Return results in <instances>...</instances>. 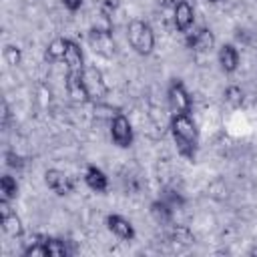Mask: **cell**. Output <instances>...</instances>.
Here are the masks:
<instances>
[{
  "label": "cell",
  "mask_w": 257,
  "mask_h": 257,
  "mask_svg": "<svg viewBox=\"0 0 257 257\" xmlns=\"http://www.w3.org/2000/svg\"><path fill=\"white\" fill-rule=\"evenodd\" d=\"M169 131H171V137L175 141L179 155L193 161L197 157V149H199V128H197L193 116L189 112L171 114Z\"/></svg>",
  "instance_id": "6da1fadb"
},
{
  "label": "cell",
  "mask_w": 257,
  "mask_h": 257,
  "mask_svg": "<svg viewBox=\"0 0 257 257\" xmlns=\"http://www.w3.org/2000/svg\"><path fill=\"white\" fill-rule=\"evenodd\" d=\"M24 257H70L74 255V247L68 239L62 237H48V235H36L34 241H30L24 251Z\"/></svg>",
  "instance_id": "7a4b0ae2"
},
{
  "label": "cell",
  "mask_w": 257,
  "mask_h": 257,
  "mask_svg": "<svg viewBox=\"0 0 257 257\" xmlns=\"http://www.w3.org/2000/svg\"><path fill=\"white\" fill-rule=\"evenodd\" d=\"M126 40H128L131 48L141 56H149L155 50V30L143 18L128 20V24H126Z\"/></svg>",
  "instance_id": "3957f363"
},
{
  "label": "cell",
  "mask_w": 257,
  "mask_h": 257,
  "mask_svg": "<svg viewBox=\"0 0 257 257\" xmlns=\"http://www.w3.org/2000/svg\"><path fill=\"white\" fill-rule=\"evenodd\" d=\"M167 102H169V108H171V114H177V112H189L193 110V98L187 90V86L181 82V80H171L169 88H167Z\"/></svg>",
  "instance_id": "277c9868"
},
{
  "label": "cell",
  "mask_w": 257,
  "mask_h": 257,
  "mask_svg": "<svg viewBox=\"0 0 257 257\" xmlns=\"http://www.w3.org/2000/svg\"><path fill=\"white\" fill-rule=\"evenodd\" d=\"M82 84L86 88V94L90 98V102L94 100H104L108 94V84L100 72V68L96 66H86L82 72Z\"/></svg>",
  "instance_id": "5b68a950"
},
{
  "label": "cell",
  "mask_w": 257,
  "mask_h": 257,
  "mask_svg": "<svg viewBox=\"0 0 257 257\" xmlns=\"http://www.w3.org/2000/svg\"><path fill=\"white\" fill-rule=\"evenodd\" d=\"M108 133H110V141H112L116 147L128 149V147L133 145L135 135H133V124H131V120H128L126 114H122V112L114 114V116L108 120Z\"/></svg>",
  "instance_id": "8992f818"
},
{
  "label": "cell",
  "mask_w": 257,
  "mask_h": 257,
  "mask_svg": "<svg viewBox=\"0 0 257 257\" xmlns=\"http://www.w3.org/2000/svg\"><path fill=\"white\" fill-rule=\"evenodd\" d=\"M88 44L90 48L104 56V58H110L116 50V44H114V38H112V32L108 28H90L88 32Z\"/></svg>",
  "instance_id": "52a82bcc"
},
{
  "label": "cell",
  "mask_w": 257,
  "mask_h": 257,
  "mask_svg": "<svg viewBox=\"0 0 257 257\" xmlns=\"http://www.w3.org/2000/svg\"><path fill=\"white\" fill-rule=\"evenodd\" d=\"M64 64H66V74H82L86 64H84V52L80 48V44L72 38H66V46H64V56H62Z\"/></svg>",
  "instance_id": "ba28073f"
},
{
  "label": "cell",
  "mask_w": 257,
  "mask_h": 257,
  "mask_svg": "<svg viewBox=\"0 0 257 257\" xmlns=\"http://www.w3.org/2000/svg\"><path fill=\"white\" fill-rule=\"evenodd\" d=\"M44 183H46V187L50 191H54L60 197L70 195L74 191V179L68 173L60 171V169H48L44 173Z\"/></svg>",
  "instance_id": "9c48e42d"
},
{
  "label": "cell",
  "mask_w": 257,
  "mask_h": 257,
  "mask_svg": "<svg viewBox=\"0 0 257 257\" xmlns=\"http://www.w3.org/2000/svg\"><path fill=\"white\" fill-rule=\"evenodd\" d=\"M187 48L193 52H209L215 46V34L211 28L201 26L193 32H187Z\"/></svg>",
  "instance_id": "30bf717a"
},
{
  "label": "cell",
  "mask_w": 257,
  "mask_h": 257,
  "mask_svg": "<svg viewBox=\"0 0 257 257\" xmlns=\"http://www.w3.org/2000/svg\"><path fill=\"white\" fill-rule=\"evenodd\" d=\"M0 219H2V231H4L8 237L20 239V237L24 235L22 219L16 215V211L10 209V203L0 201Z\"/></svg>",
  "instance_id": "8fae6325"
},
{
  "label": "cell",
  "mask_w": 257,
  "mask_h": 257,
  "mask_svg": "<svg viewBox=\"0 0 257 257\" xmlns=\"http://www.w3.org/2000/svg\"><path fill=\"white\" fill-rule=\"evenodd\" d=\"M106 229H108L116 239H120V241H133L135 235H137L133 223H131L126 217L118 215V213L106 215Z\"/></svg>",
  "instance_id": "7c38bea8"
},
{
  "label": "cell",
  "mask_w": 257,
  "mask_h": 257,
  "mask_svg": "<svg viewBox=\"0 0 257 257\" xmlns=\"http://www.w3.org/2000/svg\"><path fill=\"white\" fill-rule=\"evenodd\" d=\"M173 22L179 32H189L195 24V6L193 2H179L173 6Z\"/></svg>",
  "instance_id": "4fadbf2b"
},
{
  "label": "cell",
  "mask_w": 257,
  "mask_h": 257,
  "mask_svg": "<svg viewBox=\"0 0 257 257\" xmlns=\"http://www.w3.org/2000/svg\"><path fill=\"white\" fill-rule=\"evenodd\" d=\"M84 183L94 193H106L108 191V177L96 165H86V169H84Z\"/></svg>",
  "instance_id": "5bb4252c"
},
{
  "label": "cell",
  "mask_w": 257,
  "mask_h": 257,
  "mask_svg": "<svg viewBox=\"0 0 257 257\" xmlns=\"http://www.w3.org/2000/svg\"><path fill=\"white\" fill-rule=\"evenodd\" d=\"M217 58H219V64H221V70L225 74H233L237 68H239V50L233 46V44H221L219 52H217Z\"/></svg>",
  "instance_id": "9a60e30c"
},
{
  "label": "cell",
  "mask_w": 257,
  "mask_h": 257,
  "mask_svg": "<svg viewBox=\"0 0 257 257\" xmlns=\"http://www.w3.org/2000/svg\"><path fill=\"white\" fill-rule=\"evenodd\" d=\"M173 213H175V207L169 205L165 199H157V201L151 203V217L159 225H171L173 223Z\"/></svg>",
  "instance_id": "2e32d148"
},
{
  "label": "cell",
  "mask_w": 257,
  "mask_h": 257,
  "mask_svg": "<svg viewBox=\"0 0 257 257\" xmlns=\"http://www.w3.org/2000/svg\"><path fill=\"white\" fill-rule=\"evenodd\" d=\"M16 195H18V183H16V179L12 175H8V173L2 175V179H0V201L12 203L16 199Z\"/></svg>",
  "instance_id": "e0dca14e"
},
{
  "label": "cell",
  "mask_w": 257,
  "mask_h": 257,
  "mask_svg": "<svg viewBox=\"0 0 257 257\" xmlns=\"http://www.w3.org/2000/svg\"><path fill=\"white\" fill-rule=\"evenodd\" d=\"M64 46H66V38H54V40L48 42L44 56H46L48 60H62V56H64Z\"/></svg>",
  "instance_id": "ac0fdd59"
},
{
  "label": "cell",
  "mask_w": 257,
  "mask_h": 257,
  "mask_svg": "<svg viewBox=\"0 0 257 257\" xmlns=\"http://www.w3.org/2000/svg\"><path fill=\"white\" fill-rule=\"evenodd\" d=\"M2 54H4V60H6L10 66H18V64L22 62V52H20V48L14 46V44H6L4 50H2Z\"/></svg>",
  "instance_id": "d6986e66"
},
{
  "label": "cell",
  "mask_w": 257,
  "mask_h": 257,
  "mask_svg": "<svg viewBox=\"0 0 257 257\" xmlns=\"http://www.w3.org/2000/svg\"><path fill=\"white\" fill-rule=\"evenodd\" d=\"M225 100L231 104V106H239L243 102V90L239 86H227L225 88Z\"/></svg>",
  "instance_id": "ffe728a7"
},
{
  "label": "cell",
  "mask_w": 257,
  "mask_h": 257,
  "mask_svg": "<svg viewBox=\"0 0 257 257\" xmlns=\"http://www.w3.org/2000/svg\"><path fill=\"white\" fill-rule=\"evenodd\" d=\"M4 159H6V167H10V169H22V167H24L22 157L16 155L14 151H6V153H4Z\"/></svg>",
  "instance_id": "44dd1931"
},
{
  "label": "cell",
  "mask_w": 257,
  "mask_h": 257,
  "mask_svg": "<svg viewBox=\"0 0 257 257\" xmlns=\"http://www.w3.org/2000/svg\"><path fill=\"white\" fill-rule=\"evenodd\" d=\"M62 6L70 12H76L80 6H82V0H62Z\"/></svg>",
  "instance_id": "7402d4cb"
},
{
  "label": "cell",
  "mask_w": 257,
  "mask_h": 257,
  "mask_svg": "<svg viewBox=\"0 0 257 257\" xmlns=\"http://www.w3.org/2000/svg\"><path fill=\"white\" fill-rule=\"evenodd\" d=\"M8 120H10V108H8V102L2 100V126L8 128Z\"/></svg>",
  "instance_id": "603a6c76"
},
{
  "label": "cell",
  "mask_w": 257,
  "mask_h": 257,
  "mask_svg": "<svg viewBox=\"0 0 257 257\" xmlns=\"http://www.w3.org/2000/svg\"><path fill=\"white\" fill-rule=\"evenodd\" d=\"M249 255H251V257H257V245H253V247L249 249Z\"/></svg>",
  "instance_id": "cb8c5ba5"
},
{
  "label": "cell",
  "mask_w": 257,
  "mask_h": 257,
  "mask_svg": "<svg viewBox=\"0 0 257 257\" xmlns=\"http://www.w3.org/2000/svg\"><path fill=\"white\" fill-rule=\"evenodd\" d=\"M157 4H161V6H171V0H155Z\"/></svg>",
  "instance_id": "d4e9b609"
},
{
  "label": "cell",
  "mask_w": 257,
  "mask_h": 257,
  "mask_svg": "<svg viewBox=\"0 0 257 257\" xmlns=\"http://www.w3.org/2000/svg\"><path fill=\"white\" fill-rule=\"evenodd\" d=\"M179 2H193V0H171V8H173L175 4H179Z\"/></svg>",
  "instance_id": "484cf974"
},
{
  "label": "cell",
  "mask_w": 257,
  "mask_h": 257,
  "mask_svg": "<svg viewBox=\"0 0 257 257\" xmlns=\"http://www.w3.org/2000/svg\"><path fill=\"white\" fill-rule=\"evenodd\" d=\"M207 2H213V4H215V2H219V0H207Z\"/></svg>",
  "instance_id": "4316f807"
}]
</instances>
